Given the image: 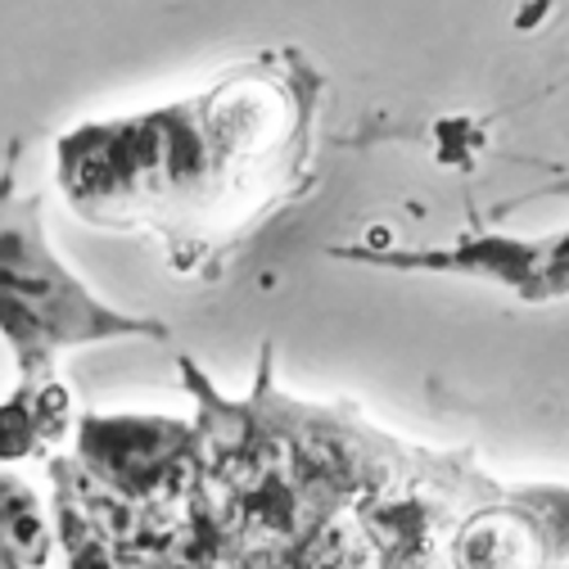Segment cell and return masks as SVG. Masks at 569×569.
<instances>
[{
  "instance_id": "obj_1",
  "label": "cell",
  "mask_w": 569,
  "mask_h": 569,
  "mask_svg": "<svg viewBox=\"0 0 569 569\" xmlns=\"http://www.w3.org/2000/svg\"><path fill=\"white\" fill-rule=\"evenodd\" d=\"M23 146L0 168V339L10 343L19 380L54 376L63 348L104 339H163L168 330L100 303L87 280L63 267L41 227V199L14 190V163Z\"/></svg>"
},
{
  "instance_id": "obj_2",
  "label": "cell",
  "mask_w": 569,
  "mask_h": 569,
  "mask_svg": "<svg viewBox=\"0 0 569 569\" xmlns=\"http://www.w3.org/2000/svg\"><path fill=\"white\" fill-rule=\"evenodd\" d=\"M63 420H68V393L54 385V376L19 380V393L0 402V461L41 452L63 435Z\"/></svg>"
},
{
  "instance_id": "obj_3",
  "label": "cell",
  "mask_w": 569,
  "mask_h": 569,
  "mask_svg": "<svg viewBox=\"0 0 569 569\" xmlns=\"http://www.w3.org/2000/svg\"><path fill=\"white\" fill-rule=\"evenodd\" d=\"M46 547H50V529H46V516L37 507V497L28 483L0 475V551L10 560H46Z\"/></svg>"
}]
</instances>
